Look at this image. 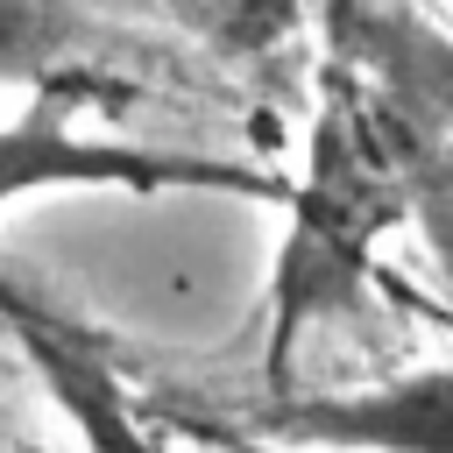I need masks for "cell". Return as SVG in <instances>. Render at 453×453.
<instances>
[{"label":"cell","mask_w":453,"mask_h":453,"mask_svg":"<svg viewBox=\"0 0 453 453\" xmlns=\"http://www.w3.org/2000/svg\"><path fill=\"white\" fill-rule=\"evenodd\" d=\"M71 184H113V191H255L269 198L276 184L234 163L205 156H163V149H127V142H85L57 120V106H35L28 120L0 127V205L21 191H71Z\"/></svg>","instance_id":"7a4b0ae2"},{"label":"cell","mask_w":453,"mask_h":453,"mask_svg":"<svg viewBox=\"0 0 453 453\" xmlns=\"http://www.w3.org/2000/svg\"><path fill=\"white\" fill-rule=\"evenodd\" d=\"M71 21L57 0H0V78H42L64 64Z\"/></svg>","instance_id":"8992f818"},{"label":"cell","mask_w":453,"mask_h":453,"mask_svg":"<svg viewBox=\"0 0 453 453\" xmlns=\"http://www.w3.org/2000/svg\"><path fill=\"white\" fill-rule=\"evenodd\" d=\"M21 347H28L35 375L50 382V396L64 403V418L85 432L92 453H163V446L142 432V418L127 411V389L113 382V368H106L92 347H78V340H64V333H50V326H21Z\"/></svg>","instance_id":"277c9868"},{"label":"cell","mask_w":453,"mask_h":453,"mask_svg":"<svg viewBox=\"0 0 453 453\" xmlns=\"http://www.w3.org/2000/svg\"><path fill=\"white\" fill-rule=\"evenodd\" d=\"M361 50H368L375 85L411 120H425L432 134H453V35H439L411 14H368Z\"/></svg>","instance_id":"5b68a950"},{"label":"cell","mask_w":453,"mask_h":453,"mask_svg":"<svg viewBox=\"0 0 453 453\" xmlns=\"http://www.w3.org/2000/svg\"><path fill=\"white\" fill-rule=\"evenodd\" d=\"M205 7H212V28L234 50H269L304 21V0H205Z\"/></svg>","instance_id":"52a82bcc"},{"label":"cell","mask_w":453,"mask_h":453,"mask_svg":"<svg viewBox=\"0 0 453 453\" xmlns=\"http://www.w3.org/2000/svg\"><path fill=\"white\" fill-rule=\"evenodd\" d=\"M7 453H57V446H7Z\"/></svg>","instance_id":"ba28073f"},{"label":"cell","mask_w":453,"mask_h":453,"mask_svg":"<svg viewBox=\"0 0 453 453\" xmlns=\"http://www.w3.org/2000/svg\"><path fill=\"white\" fill-rule=\"evenodd\" d=\"M255 432L297 446H347V453H453V368H418L354 396L269 403Z\"/></svg>","instance_id":"3957f363"},{"label":"cell","mask_w":453,"mask_h":453,"mask_svg":"<svg viewBox=\"0 0 453 453\" xmlns=\"http://www.w3.org/2000/svg\"><path fill=\"white\" fill-rule=\"evenodd\" d=\"M418 156H425V120H411L382 85L333 78L269 283V375H283L290 340L304 326L361 297L375 241L418 198Z\"/></svg>","instance_id":"6da1fadb"}]
</instances>
